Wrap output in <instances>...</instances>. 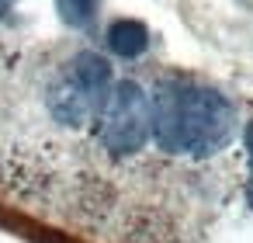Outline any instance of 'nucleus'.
Listing matches in <instances>:
<instances>
[{"instance_id": "20e7f679", "label": "nucleus", "mask_w": 253, "mask_h": 243, "mask_svg": "<svg viewBox=\"0 0 253 243\" xmlns=\"http://www.w3.org/2000/svg\"><path fill=\"white\" fill-rule=\"evenodd\" d=\"M97 4L101 0H56V7H59V18L73 28H87L97 14Z\"/></svg>"}, {"instance_id": "7ed1b4c3", "label": "nucleus", "mask_w": 253, "mask_h": 243, "mask_svg": "<svg viewBox=\"0 0 253 243\" xmlns=\"http://www.w3.org/2000/svg\"><path fill=\"white\" fill-rule=\"evenodd\" d=\"M108 46H111L115 56H122V59H135V56L146 52V46H149V32H146L142 21L125 18V21H115V25L108 28Z\"/></svg>"}, {"instance_id": "f257e3e1", "label": "nucleus", "mask_w": 253, "mask_h": 243, "mask_svg": "<svg viewBox=\"0 0 253 243\" xmlns=\"http://www.w3.org/2000/svg\"><path fill=\"white\" fill-rule=\"evenodd\" d=\"M153 139L167 156L205 160L229 146L236 129V108L211 87L198 84H160L149 97Z\"/></svg>"}, {"instance_id": "f03ea898", "label": "nucleus", "mask_w": 253, "mask_h": 243, "mask_svg": "<svg viewBox=\"0 0 253 243\" xmlns=\"http://www.w3.org/2000/svg\"><path fill=\"white\" fill-rule=\"evenodd\" d=\"M94 136H97V146L118 160L142 153L153 136L149 94L135 80H118L115 87H108L101 115L94 122Z\"/></svg>"}, {"instance_id": "0eeeda50", "label": "nucleus", "mask_w": 253, "mask_h": 243, "mask_svg": "<svg viewBox=\"0 0 253 243\" xmlns=\"http://www.w3.org/2000/svg\"><path fill=\"white\" fill-rule=\"evenodd\" d=\"M7 4H14V0H0V7H7Z\"/></svg>"}, {"instance_id": "39448f33", "label": "nucleus", "mask_w": 253, "mask_h": 243, "mask_svg": "<svg viewBox=\"0 0 253 243\" xmlns=\"http://www.w3.org/2000/svg\"><path fill=\"white\" fill-rule=\"evenodd\" d=\"M253 160V156H250ZM246 198H250V205H253V163H250V181H246Z\"/></svg>"}, {"instance_id": "423d86ee", "label": "nucleus", "mask_w": 253, "mask_h": 243, "mask_svg": "<svg viewBox=\"0 0 253 243\" xmlns=\"http://www.w3.org/2000/svg\"><path fill=\"white\" fill-rule=\"evenodd\" d=\"M246 149H250V156H253V122L246 125Z\"/></svg>"}]
</instances>
